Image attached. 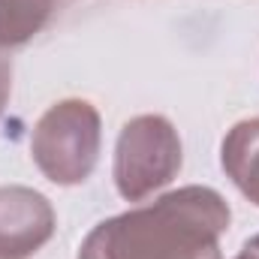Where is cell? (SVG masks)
Instances as JSON below:
<instances>
[{
	"instance_id": "5b68a950",
	"label": "cell",
	"mask_w": 259,
	"mask_h": 259,
	"mask_svg": "<svg viewBox=\"0 0 259 259\" xmlns=\"http://www.w3.org/2000/svg\"><path fill=\"white\" fill-rule=\"evenodd\" d=\"M220 163L232 184L253 205H259V118L241 121L226 133Z\"/></svg>"
},
{
	"instance_id": "8992f818",
	"label": "cell",
	"mask_w": 259,
	"mask_h": 259,
	"mask_svg": "<svg viewBox=\"0 0 259 259\" xmlns=\"http://www.w3.org/2000/svg\"><path fill=\"white\" fill-rule=\"evenodd\" d=\"M58 0H0V49L33 39L52 18Z\"/></svg>"
},
{
	"instance_id": "277c9868",
	"label": "cell",
	"mask_w": 259,
	"mask_h": 259,
	"mask_svg": "<svg viewBox=\"0 0 259 259\" xmlns=\"http://www.w3.org/2000/svg\"><path fill=\"white\" fill-rule=\"evenodd\" d=\"M52 202L30 187H0V259H30L55 235Z\"/></svg>"
},
{
	"instance_id": "52a82bcc",
	"label": "cell",
	"mask_w": 259,
	"mask_h": 259,
	"mask_svg": "<svg viewBox=\"0 0 259 259\" xmlns=\"http://www.w3.org/2000/svg\"><path fill=\"white\" fill-rule=\"evenodd\" d=\"M9 94H12V61H9V58L3 55V49H0V115H3V109H6Z\"/></svg>"
},
{
	"instance_id": "6da1fadb",
	"label": "cell",
	"mask_w": 259,
	"mask_h": 259,
	"mask_svg": "<svg viewBox=\"0 0 259 259\" xmlns=\"http://www.w3.org/2000/svg\"><path fill=\"white\" fill-rule=\"evenodd\" d=\"M229 217L217 190L181 187L94 226L78 259H220Z\"/></svg>"
},
{
	"instance_id": "9c48e42d",
	"label": "cell",
	"mask_w": 259,
	"mask_h": 259,
	"mask_svg": "<svg viewBox=\"0 0 259 259\" xmlns=\"http://www.w3.org/2000/svg\"><path fill=\"white\" fill-rule=\"evenodd\" d=\"M244 247H247V250H253V253H259V235H256V238H250Z\"/></svg>"
},
{
	"instance_id": "7a4b0ae2",
	"label": "cell",
	"mask_w": 259,
	"mask_h": 259,
	"mask_svg": "<svg viewBox=\"0 0 259 259\" xmlns=\"http://www.w3.org/2000/svg\"><path fill=\"white\" fill-rule=\"evenodd\" d=\"M100 112L88 100H61L36 121L30 154L52 184L72 187L91 178L100 160Z\"/></svg>"
},
{
	"instance_id": "ba28073f",
	"label": "cell",
	"mask_w": 259,
	"mask_h": 259,
	"mask_svg": "<svg viewBox=\"0 0 259 259\" xmlns=\"http://www.w3.org/2000/svg\"><path fill=\"white\" fill-rule=\"evenodd\" d=\"M235 259H259V253H253V250H247V247H244V250H241Z\"/></svg>"
},
{
	"instance_id": "3957f363",
	"label": "cell",
	"mask_w": 259,
	"mask_h": 259,
	"mask_svg": "<svg viewBox=\"0 0 259 259\" xmlns=\"http://www.w3.org/2000/svg\"><path fill=\"white\" fill-rule=\"evenodd\" d=\"M181 172V139L163 115H139L124 124L115 148V187L127 202H142Z\"/></svg>"
}]
</instances>
